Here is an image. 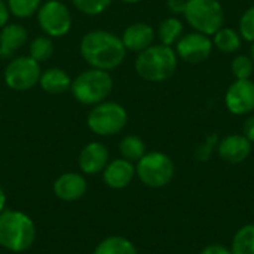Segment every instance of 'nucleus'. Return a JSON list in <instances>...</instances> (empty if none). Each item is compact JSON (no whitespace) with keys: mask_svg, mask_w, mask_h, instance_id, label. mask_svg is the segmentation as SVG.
I'll list each match as a JSON object with an SVG mask.
<instances>
[{"mask_svg":"<svg viewBox=\"0 0 254 254\" xmlns=\"http://www.w3.org/2000/svg\"><path fill=\"white\" fill-rule=\"evenodd\" d=\"M80 55L92 68L109 71L122 64L127 49L116 34L106 30H94L82 37Z\"/></svg>","mask_w":254,"mask_h":254,"instance_id":"obj_1","label":"nucleus"},{"mask_svg":"<svg viewBox=\"0 0 254 254\" xmlns=\"http://www.w3.org/2000/svg\"><path fill=\"white\" fill-rule=\"evenodd\" d=\"M36 241V225L18 210L0 213V247L12 253L27 252Z\"/></svg>","mask_w":254,"mask_h":254,"instance_id":"obj_2","label":"nucleus"},{"mask_svg":"<svg viewBox=\"0 0 254 254\" xmlns=\"http://www.w3.org/2000/svg\"><path fill=\"white\" fill-rule=\"evenodd\" d=\"M177 68V54L171 46L152 45L141 51L135 60L137 74L147 82L168 80Z\"/></svg>","mask_w":254,"mask_h":254,"instance_id":"obj_3","label":"nucleus"},{"mask_svg":"<svg viewBox=\"0 0 254 254\" xmlns=\"http://www.w3.org/2000/svg\"><path fill=\"white\" fill-rule=\"evenodd\" d=\"M70 89L77 103L83 106H95L106 101L110 95L113 89V79L106 70L89 68L76 76Z\"/></svg>","mask_w":254,"mask_h":254,"instance_id":"obj_4","label":"nucleus"},{"mask_svg":"<svg viewBox=\"0 0 254 254\" xmlns=\"http://www.w3.org/2000/svg\"><path fill=\"white\" fill-rule=\"evenodd\" d=\"M183 15L192 28L205 36L219 31L225 21V12L219 0H186Z\"/></svg>","mask_w":254,"mask_h":254,"instance_id":"obj_5","label":"nucleus"},{"mask_svg":"<svg viewBox=\"0 0 254 254\" xmlns=\"http://www.w3.org/2000/svg\"><path fill=\"white\" fill-rule=\"evenodd\" d=\"M128 122L127 110L115 101H103L95 104L88 115V128L101 137H109L121 132Z\"/></svg>","mask_w":254,"mask_h":254,"instance_id":"obj_6","label":"nucleus"},{"mask_svg":"<svg viewBox=\"0 0 254 254\" xmlns=\"http://www.w3.org/2000/svg\"><path fill=\"white\" fill-rule=\"evenodd\" d=\"M135 174L140 182L149 188L159 189L167 186L174 177V164L162 152L146 153L135 167Z\"/></svg>","mask_w":254,"mask_h":254,"instance_id":"obj_7","label":"nucleus"},{"mask_svg":"<svg viewBox=\"0 0 254 254\" xmlns=\"http://www.w3.org/2000/svg\"><path fill=\"white\" fill-rule=\"evenodd\" d=\"M40 65L36 60L28 57L13 58L4 68V83L13 91H27L39 83Z\"/></svg>","mask_w":254,"mask_h":254,"instance_id":"obj_8","label":"nucleus"},{"mask_svg":"<svg viewBox=\"0 0 254 254\" xmlns=\"http://www.w3.org/2000/svg\"><path fill=\"white\" fill-rule=\"evenodd\" d=\"M40 28L51 37H63L71 28V13L60 0H48L37 10Z\"/></svg>","mask_w":254,"mask_h":254,"instance_id":"obj_9","label":"nucleus"},{"mask_svg":"<svg viewBox=\"0 0 254 254\" xmlns=\"http://www.w3.org/2000/svg\"><path fill=\"white\" fill-rule=\"evenodd\" d=\"M213 52V40L202 33H189L182 36L176 46V54L190 64L204 63Z\"/></svg>","mask_w":254,"mask_h":254,"instance_id":"obj_10","label":"nucleus"},{"mask_svg":"<svg viewBox=\"0 0 254 254\" xmlns=\"http://www.w3.org/2000/svg\"><path fill=\"white\" fill-rule=\"evenodd\" d=\"M225 103L232 115H247L254 110V82L237 79L226 91Z\"/></svg>","mask_w":254,"mask_h":254,"instance_id":"obj_11","label":"nucleus"},{"mask_svg":"<svg viewBox=\"0 0 254 254\" xmlns=\"http://www.w3.org/2000/svg\"><path fill=\"white\" fill-rule=\"evenodd\" d=\"M88 189L86 180L79 173H64L54 183V193L58 199L65 202L79 201L85 196Z\"/></svg>","mask_w":254,"mask_h":254,"instance_id":"obj_12","label":"nucleus"},{"mask_svg":"<svg viewBox=\"0 0 254 254\" xmlns=\"http://www.w3.org/2000/svg\"><path fill=\"white\" fill-rule=\"evenodd\" d=\"M79 168L85 174H98L103 173L106 165L109 164V150L100 141L88 143L79 153Z\"/></svg>","mask_w":254,"mask_h":254,"instance_id":"obj_13","label":"nucleus"},{"mask_svg":"<svg viewBox=\"0 0 254 254\" xmlns=\"http://www.w3.org/2000/svg\"><path fill=\"white\" fill-rule=\"evenodd\" d=\"M219 156L228 164H241L252 153V143L241 134H232L222 138L217 144Z\"/></svg>","mask_w":254,"mask_h":254,"instance_id":"obj_14","label":"nucleus"},{"mask_svg":"<svg viewBox=\"0 0 254 254\" xmlns=\"http://www.w3.org/2000/svg\"><path fill=\"white\" fill-rule=\"evenodd\" d=\"M135 176V167L132 162L121 158L109 162L103 170V180L112 189L127 188Z\"/></svg>","mask_w":254,"mask_h":254,"instance_id":"obj_15","label":"nucleus"},{"mask_svg":"<svg viewBox=\"0 0 254 254\" xmlns=\"http://www.w3.org/2000/svg\"><path fill=\"white\" fill-rule=\"evenodd\" d=\"M155 39V31L153 28L146 24V22H135L131 24L129 27L125 28L121 40L125 46L127 51L131 52H141L144 49H147L149 46H152Z\"/></svg>","mask_w":254,"mask_h":254,"instance_id":"obj_16","label":"nucleus"},{"mask_svg":"<svg viewBox=\"0 0 254 254\" xmlns=\"http://www.w3.org/2000/svg\"><path fill=\"white\" fill-rule=\"evenodd\" d=\"M28 33L19 24H6L0 31V55L4 58L12 57L25 42Z\"/></svg>","mask_w":254,"mask_h":254,"instance_id":"obj_17","label":"nucleus"},{"mask_svg":"<svg viewBox=\"0 0 254 254\" xmlns=\"http://www.w3.org/2000/svg\"><path fill=\"white\" fill-rule=\"evenodd\" d=\"M39 83L42 89L48 94H63L71 86L70 76L63 68H48L40 74Z\"/></svg>","mask_w":254,"mask_h":254,"instance_id":"obj_18","label":"nucleus"},{"mask_svg":"<svg viewBox=\"0 0 254 254\" xmlns=\"http://www.w3.org/2000/svg\"><path fill=\"white\" fill-rule=\"evenodd\" d=\"M92 254H138L135 246L124 237H107L94 250Z\"/></svg>","mask_w":254,"mask_h":254,"instance_id":"obj_19","label":"nucleus"},{"mask_svg":"<svg viewBox=\"0 0 254 254\" xmlns=\"http://www.w3.org/2000/svg\"><path fill=\"white\" fill-rule=\"evenodd\" d=\"M213 36H214L213 46H216L220 52L232 54V52H237L241 48L243 37H241V34L238 31H235L232 28H220Z\"/></svg>","mask_w":254,"mask_h":254,"instance_id":"obj_20","label":"nucleus"},{"mask_svg":"<svg viewBox=\"0 0 254 254\" xmlns=\"http://www.w3.org/2000/svg\"><path fill=\"white\" fill-rule=\"evenodd\" d=\"M182 34H183V24L180 19H177L174 16L167 18L159 24L158 37H159L161 43L165 46H173L174 43H177L180 40Z\"/></svg>","mask_w":254,"mask_h":254,"instance_id":"obj_21","label":"nucleus"},{"mask_svg":"<svg viewBox=\"0 0 254 254\" xmlns=\"http://www.w3.org/2000/svg\"><path fill=\"white\" fill-rule=\"evenodd\" d=\"M119 152L124 159L129 162H138L146 155V144L137 135H127L119 143Z\"/></svg>","mask_w":254,"mask_h":254,"instance_id":"obj_22","label":"nucleus"},{"mask_svg":"<svg viewBox=\"0 0 254 254\" xmlns=\"http://www.w3.org/2000/svg\"><path fill=\"white\" fill-rule=\"evenodd\" d=\"M232 254H254V225H246L234 237Z\"/></svg>","mask_w":254,"mask_h":254,"instance_id":"obj_23","label":"nucleus"},{"mask_svg":"<svg viewBox=\"0 0 254 254\" xmlns=\"http://www.w3.org/2000/svg\"><path fill=\"white\" fill-rule=\"evenodd\" d=\"M52 54H54V43L48 36H39L30 45V57L37 63H43L49 60Z\"/></svg>","mask_w":254,"mask_h":254,"instance_id":"obj_24","label":"nucleus"},{"mask_svg":"<svg viewBox=\"0 0 254 254\" xmlns=\"http://www.w3.org/2000/svg\"><path fill=\"white\" fill-rule=\"evenodd\" d=\"M9 12L16 18H28L40 7V0H7Z\"/></svg>","mask_w":254,"mask_h":254,"instance_id":"obj_25","label":"nucleus"},{"mask_svg":"<svg viewBox=\"0 0 254 254\" xmlns=\"http://www.w3.org/2000/svg\"><path fill=\"white\" fill-rule=\"evenodd\" d=\"M231 70L235 79H250L254 71L253 60L247 55H238L232 60Z\"/></svg>","mask_w":254,"mask_h":254,"instance_id":"obj_26","label":"nucleus"},{"mask_svg":"<svg viewBox=\"0 0 254 254\" xmlns=\"http://www.w3.org/2000/svg\"><path fill=\"white\" fill-rule=\"evenodd\" d=\"M77 10L86 15H100L112 3V0H71Z\"/></svg>","mask_w":254,"mask_h":254,"instance_id":"obj_27","label":"nucleus"},{"mask_svg":"<svg viewBox=\"0 0 254 254\" xmlns=\"http://www.w3.org/2000/svg\"><path fill=\"white\" fill-rule=\"evenodd\" d=\"M240 34L244 40L254 42V6L243 13L240 19Z\"/></svg>","mask_w":254,"mask_h":254,"instance_id":"obj_28","label":"nucleus"},{"mask_svg":"<svg viewBox=\"0 0 254 254\" xmlns=\"http://www.w3.org/2000/svg\"><path fill=\"white\" fill-rule=\"evenodd\" d=\"M216 143H217V135H216V134H213L210 138H207V143H205L202 147H199V149H198L196 156H198L201 161H205L207 158H210V155H211L213 147L216 146Z\"/></svg>","mask_w":254,"mask_h":254,"instance_id":"obj_29","label":"nucleus"},{"mask_svg":"<svg viewBox=\"0 0 254 254\" xmlns=\"http://www.w3.org/2000/svg\"><path fill=\"white\" fill-rule=\"evenodd\" d=\"M243 135H244L250 143H254V116H250V118L244 122Z\"/></svg>","mask_w":254,"mask_h":254,"instance_id":"obj_30","label":"nucleus"},{"mask_svg":"<svg viewBox=\"0 0 254 254\" xmlns=\"http://www.w3.org/2000/svg\"><path fill=\"white\" fill-rule=\"evenodd\" d=\"M201 254H232V252L220 244H211V246H207Z\"/></svg>","mask_w":254,"mask_h":254,"instance_id":"obj_31","label":"nucleus"},{"mask_svg":"<svg viewBox=\"0 0 254 254\" xmlns=\"http://www.w3.org/2000/svg\"><path fill=\"white\" fill-rule=\"evenodd\" d=\"M167 6L174 13H183L186 7V0H168Z\"/></svg>","mask_w":254,"mask_h":254,"instance_id":"obj_32","label":"nucleus"},{"mask_svg":"<svg viewBox=\"0 0 254 254\" xmlns=\"http://www.w3.org/2000/svg\"><path fill=\"white\" fill-rule=\"evenodd\" d=\"M9 15H10V12H9V7H7V3L0 0V28L7 24Z\"/></svg>","mask_w":254,"mask_h":254,"instance_id":"obj_33","label":"nucleus"},{"mask_svg":"<svg viewBox=\"0 0 254 254\" xmlns=\"http://www.w3.org/2000/svg\"><path fill=\"white\" fill-rule=\"evenodd\" d=\"M4 208H6V195H4V190L0 186V213H3Z\"/></svg>","mask_w":254,"mask_h":254,"instance_id":"obj_34","label":"nucleus"},{"mask_svg":"<svg viewBox=\"0 0 254 254\" xmlns=\"http://www.w3.org/2000/svg\"><path fill=\"white\" fill-rule=\"evenodd\" d=\"M121 1H124V3H138L141 0H121Z\"/></svg>","mask_w":254,"mask_h":254,"instance_id":"obj_35","label":"nucleus"},{"mask_svg":"<svg viewBox=\"0 0 254 254\" xmlns=\"http://www.w3.org/2000/svg\"><path fill=\"white\" fill-rule=\"evenodd\" d=\"M252 60H253V63H254V42H253V46H252V57H250Z\"/></svg>","mask_w":254,"mask_h":254,"instance_id":"obj_36","label":"nucleus"},{"mask_svg":"<svg viewBox=\"0 0 254 254\" xmlns=\"http://www.w3.org/2000/svg\"><path fill=\"white\" fill-rule=\"evenodd\" d=\"M46 1H48V0H46Z\"/></svg>","mask_w":254,"mask_h":254,"instance_id":"obj_37","label":"nucleus"}]
</instances>
